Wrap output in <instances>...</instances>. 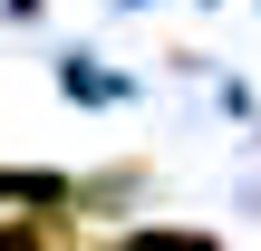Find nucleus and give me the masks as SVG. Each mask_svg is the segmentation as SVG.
I'll list each match as a JSON object with an SVG mask.
<instances>
[{
  "label": "nucleus",
  "instance_id": "nucleus-1",
  "mask_svg": "<svg viewBox=\"0 0 261 251\" xmlns=\"http://www.w3.org/2000/svg\"><path fill=\"white\" fill-rule=\"evenodd\" d=\"M0 251H87V242H77V213H19L0 222Z\"/></svg>",
  "mask_w": 261,
  "mask_h": 251
},
{
  "label": "nucleus",
  "instance_id": "nucleus-2",
  "mask_svg": "<svg viewBox=\"0 0 261 251\" xmlns=\"http://www.w3.org/2000/svg\"><path fill=\"white\" fill-rule=\"evenodd\" d=\"M0 203H29V213H68V203H77V184H68V174H19V164H0Z\"/></svg>",
  "mask_w": 261,
  "mask_h": 251
},
{
  "label": "nucleus",
  "instance_id": "nucleus-3",
  "mask_svg": "<svg viewBox=\"0 0 261 251\" xmlns=\"http://www.w3.org/2000/svg\"><path fill=\"white\" fill-rule=\"evenodd\" d=\"M126 251H223V242H213V232H136Z\"/></svg>",
  "mask_w": 261,
  "mask_h": 251
},
{
  "label": "nucleus",
  "instance_id": "nucleus-4",
  "mask_svg": "<svg viewBox=\"0 0 261 251\" xmlns=\"http://www.w3.org/2000/svg\"><path fill=\"white\" fill-rule=\"evenodd\" d=\"M87 251H126V242H87Z\"/></svg>",
  "mask_w": 261,
  "mask_h": 251
}]
</instances>
